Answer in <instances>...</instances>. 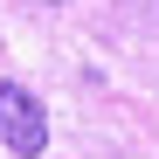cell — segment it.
<instances>
[{
  "label": "cell",
  "instance_id": "obj_1",
  "mask_svg": "<svg viewBox=\"0 0 159 159\" xmlns=\"http://www.w3.org/2000/svg\"><path fill=\"white\" fill-rule=\"evenodd\" d=\"M0 145L14 159H42L48 152V111L35 104V90H21L0 76Z\"/></svg>",
  "mask_w": 159,
  "mask_h": 159
},
{
  "label": "cell",
  "instance_id": "obj_2",
  "mask_svg": "<svg viewBox=\"0 0 159 159\" xmlns=\"http://www.w3.org/2000/svg\"><path fill=\"white\" fill-rule=\"evenodd\" d=\"M42 7H56V0H42Z\"/></svg>",
  "mask_w": 159,
  "mask_h": 159
}]
</instances>
